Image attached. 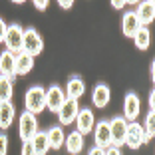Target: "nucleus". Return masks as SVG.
Segmentation results:
<instances>
[{"label": "nucleus", "instance_id": "obj_21", "mask_svg": "<svg viewBox=\"0 0 155 155\" xmlns=\"http://www.w3.org/2000/svg\"><path fill=\"white\" fill-rule=\"evenodd\" d=\"M133 44H135L137 50H147L151 44V34H149V28L147 26H141L133 34Z\"/></svg>", "mask_w": 155, "mask_h": 155}, {"label": "nucleus", "instance_id": "obj_31", "mask_svg": "<svg viewBox=\"0 0 155 155\" xmlns=\"http://www.w3.org/2000/svg\"><path fill=\"white\" fill-rule=\"evenodd\" d=\"M90 155H104V149H100V147H94V149L90 151Z\"/></svg>", "mask_w": 155, "mask_h": 155}, {"label": "nucleus", "instance_id": "obj_5", "mask_svg": "<svg viewBox=\"0 0 155 155\" xmlns=\"http://www.w3.org/2000/svg\"><path fill=\"white\" fill-rule=\"evenodd\" d=\"M125 131H127V121L117 115L110 121V135H111V145L114 147H121L125 143Z\"/></svg>", "mask_w": 155, "mask_h": 155}, {"label": "nucleus", "instance_id": "obj_23", "mask_svg": "<svg viewBox=\"0 0 155 155\" xmlns=\"http://www.w3.org/2000/svg\"><path fill=\"white\" fill-rule=\"evenodd\" d=\"M141 129H143V143H149L155 135V114L153 111H149L145 115V123H143Z\"/></svg>", "mask_w": 155, "mask_h": 155}, {"label": "nucleus", "instance_id": "obj_16", "mask_svg": "<svg viewBox=\"0 0 155 155\" xmlns=\"http://www.w3.org/2000/svg\"><path fill=\"white\" fill-rule=\"evenodd\" d=\"M16 117V107L12 101H2L0 104V129H8Z\"/></svg>", "mask_w": 155, "mask_h": 155}, {"label": "nucleus", "instance_id": "obj_15", "mask_svg": "<svg viewBox=\"0 0 155 155\" xmlns=\"http://www.w3.org/2000/svg\"><path fill=\"white\" fill-rule=\"evenodd\" d=\"M110 97H111V90H110L107 84H97V86L94 87V91H91V101H94V105L100 107V110L110 104Z\"/></svg>", "mask_w": 155, "mask_h": 155}, {"label": "nucleus", "instance_id": "obj_7", "mask_svg": "<svg viewBox=\"0 0 155 155\" xmlns=\"http://www.w3.org/2000/svg\"><path fill=\"white\" fill-rule=\"evenodd\" d=\"M94 125H96V117H94V111L90 107H84V110L78 111L76 115V131L80 135L84 133H91L94 131Z\"/></svg>", "mask_w": 155, "mask_h": 155}, {"label": "nucleus", "instance_id": "obj_32", "mask_svg": "<svg viewBox=\"0 0 155 155\" xmlns=\"http://www.w3.org/2000/svg\"><path fill=\"white\" fill-rule=\"evenodd\" d=\"M111 6H114V8H123V6H125V2H117V0H114V2H111Z\"/></svg>", "mask_w": 155, "mask_h": 155}, {"label": "nucleus", "instance_id": "obj_12", "mask_svg": "<svg viewBox=\"0 0 155 155\" xmlns=\"http://www.w3.org/2000/svg\"><path fill=\"white\" fill-rule=\"evenodd\" d=\"M86 94V84H84V80L80 76H72L68 80V86H66L64 90V96L66 100H80V97Z\"/></svg>", "mask_w": 155, "mask_h": 155}, {"label": "nucleus", "instance_id": "obj_30", "mask_svg": "<svg viewBox=\"0 0 155 155\" xmlns=\"http://www.w3.org/2000/svg\"><path fill=\"white\" fill-rule=\"evenodd\" d=\"M60 6H62L64 10H70L74 6V2H72V0H70V2H68V0H60Z\"/></svg>", "mask_w": 155, "mask_h": 155}, {"label": "nucleus", "instance_id": "obj_18", "mask_svg": "<svg viewBox=\"0 0 155 155\" xmlns=\"http://www.w3.org/2000/svg\"><path fill=\"white\" fill-rule=\"evenodd\" d=\"M0 76L14 80V54H10L8 50H4L0 54Z\"/></svg>", "mask_w": 155, "mask_h": 155}, {"label": "nucleus", "instance_id": "obj_2", "mask_svg": "<svg viewBox=\"0 0 155 155\" xmlns=\"http://www.w3.org/2000/svg\"><path fill=\"white\" fill-rule=\"evenodd\" d=\"M42 50H44V40L38 34V30L36 28H26L24 30V38H22V52L36 58L38 54H42Z\"/></svg>", "mask_w": 155, "mask_h": 155}, {"label": "nucleus", "instance_id": "obj_20", "mask_svg": "<svg viewBox=\"0 0 155 155\" xmlns=\"http://www.w3.org/2000/svg\"><path fill=\"white\" fill-rule=\"evenodd\" d=\"M139 28H141V24H139V20H137L135 12H127L125 16H123L121 30H123V34H125L127 38H133V34H135Z\"/></svg>", "mask_w": 155, "mask_h": 155}, {"label": "nucleus", "instance_id": "obj_26", "mask_svg": "<svg viewBox=\"0 0 155 155\" xmlns=\"http://www.w3.org/2000/svg\"><path fill=\"white\" fill-rule=\"evenodd\" d=\"M20 155H36L34 149H32V143L30 141H22V153Z\"/></svg>", "mask_w": 155, "mask_h": 155}, {"label": "nucleus", "instance_id": "obj_17", "mask_svg": "<svg viewBox=\"0 0 155 155\" xmlns=\"http://www.w3.org/2000/svg\"><path fill=\"white\" fill-rule=\"evenodd\" d=\"M46 139H48L50 149H60L66 141V133H64V129H62V125H52V127L46 131Z\"/></svg>", "mask_w": 155, "mask_h": 155}, {"label": "nucleus", "instance_id": "obj_19", "mask_svg": "<svg viewBox=\"0 0 155 155\" xmlns=\"http://www.w3.org/2000/svg\"><path fill=\"white\" fill-rule=\"evenodd\" d=\"M64 145H66V149H68V153L78 155L84 149V135H80L78 131H70L68 135H66Z\"/></svg>", "mask_w": 155, "mask_h": 155}, {"label": "nucleus", "instance_id": "obj_25", "mask_svg": "<svg viewBox=\"0 0 155 155\" xmlns=\"http://www.w3.org/2000/svg\"><path fill=\"white\" fill-rule=\"evenodd\" d=\"M8 153V135L6 133H0V155Z\"/></svg>", "mask_w": 155, "mask_h": 155}, {"label": "nucleus", "instance_id": "obj_22", "mask_svg": "<svg viewBox=\"0 0 155 155\" xmlns=\"http://www.w3.org/2000/svg\"><path fill=\"white\" fill-rule=\"evenodd\" d=\"M32 149L36 155H46L48 151H50V145H48V139H46V133L44 131H38L36 135L32 137Z\"/></svg>", "mask_w": 155, "mask_h": 155}, {"label": "nucleus", "instance_id": "obj_8", "mask_svg": "<svg viewBox=\"0 0 155 155\" xmlns=\"http://www.w3.org/2000/svg\"><path fill=\"white\" fill-rule=\"evenodd\" d=\"M94 141H96V147L100 149H107L111 145V135H110V121H97L94 125Z\"/></svg>", "mask_w": 155, "mask_h": 155}, {"label": "nucleus", "instance_id": "obj_4", "mask_svg": "<svg viewBox=\"0 0 155 155\" xmlns=\"http://www.w3.org/2000/svg\"><path fill=\"white\" fill-rule=\"evenodd\" d=\"M22 38H24V28L20 24H10L8 30H6V38H4L6 50L10 54L22 52Z\"/></svg>", "mask_w": 155, "mask_h": 155}, {"label": "nucleus", "instance_id": "obj_1", "mask_svg": "<svg viewBox=\"0 0 155 155\" xmlns=\"http://www.w3.org/2000/svg\"><path fill=\"white\" fill-rule=\"evenodd\" d=\"M24 105L26 111L32 115H38L46 110V90L42 86H32L28 87L26 96H24Z\"/></svg>", "mask_w": 155, "mask_h": 155}, {"label": "nucleus", "instance_id": "obj_29", "mask_svg": "<svg viewBox=\"0 0 155 155\" xmlns=\"http://www.w3.org/2000/svg\"><path fill=\"white\" fill-rule=\"evenodd\" d=\"M34 6H36V8L40 10V12H44V10L48 8V0H40V2L36 0V2H34Z\"/></svg>", "mask_w": 155, "mask_h": 155}, {"label": "nucleus", "instance_id": "obj_10", "mask_svg": "<svg viewBox=\"0 0 155 155\" xmlns=\"http://www.w3.org/2000/svg\"><path fill=\"white\" fill-rule=\"evenodd\" d=\"M66 101V96H64V90L60 86H50L46 90V110H50L52 114H58L60 105Z\"/></svg>", "mask_w": 155, "mask_h": 155}, {"label": "nucleus", "instance_id": "obj_3", "mask_svg": "<svg viewBox=\"0 0 155 155\" xmlns=\"http://www.w3.org/2000/svg\"><path fill=\"white\" fill-rule=\"evenodd\" d=\"M18 133L22 141H32V137L38 133V119L36 115L22 111L18 117Z\"/></svg>", "mask_w": 155, "mask_h": 155}, {"label": "nucleus", "instance_id": "obj_6", "mask_svg": "<svg viewBox=\"0 0 155 155\" xmlns=\"http://www.w3.org/2000/svg\"><path fill=\"white\" fill-rule=\"evenodd\" d=\"M139 111H141V101H139L137 94L129 91L127 96H125V100H123V115L121 117L127 123H131L139 117Z\"/></svg>", "mask_w": 155, "mask_h": 155}, {"label": "nucleus", "instance_id": "obj_27", "mask_svg": "<svg viewBox=\"0 0 155 155\" xmlns=\"http://www.w3.org/2000/svg\"><path fill=\"white\" fill-rule=\"evenodd\" d=\"M6 30H8V26H6V22L2 18H0V44H4V38H6Z\"/></svg>", "mask_w": 155, "mask_h": 155}, {"label": "nucleus", "instance_id": "obj_11", "mask_svg": "<svg viewBox=\"0 0 155 155\" xmlns=\"http://www.w3.org/2000/svg\"><path fill=\"white\" fill-rule=\"evenodd\" d=\"M129 149H139L143 145V129L137 121L127 123V131H125V143Z\"/></svg>", "mask_w": 155, "mask_h": 155}, {"label": "nucleus", "instance_id": "obj_24", "mask_svg": "<svg viewBox=\"0 0 155 155\" xmlns=\"http://www.w3.org/2000/svg\"><path fill=\"white\" fill-rule=\"evenodd\" d=\"M12 96H14V82L0 76V104L2 101H10Z\"/></svg>", "mask_w": 155, "mask_h": 155}, {"label": "nucleus", "instance_id": "obj_9", "mask_svg": "<svg viewBox=\"0 0 155 155\" xmlns=\"http://www.w3.org/2000/svg\"><path fill=\"white\" fill-rule=\"evenodd\" d=\"M80 111V104L76 100H66L64 104L60 105L58 110V119H60V125H70V123L76 121V115Z\"/></svg>", "mask_w": 155, "mask_h": 155}, {"label": "nucleus", "instance_id": "obj_14", "mask_svg": "<svg viewBox=\"0 0 155 155\" xmlns=\"http://www.w3.org/2000/svg\"><path fill=\"white\" fill-rule=\"evenodd\" d=\"M32 68H34V58L30 54H26V52L14 54V74L16 76H26Z\"/></svg>", "mask_w": 155, "mask_h": 155}, {"label": "nucleus", "instance_id": "obj_28", "mask_svg": "<svg viewBox=\"0 0 155 155\" xmlns=\"http://www.w3.org/2000/svg\"><path fill=\"white\" fill-rule=\"evenodd\" d=\"M104 155H121V151H119L117 147L110 145V147H107V149H104Z\"/></svg>", "mask_w": 155, "mask_h": 155}, {"label": "nucleus", "instance_id": "obj_13", "mask_svg": "<svg viewBox=\"0 0 155 155\" xmlns=\"http://www.w3.org/2000/svg\"><path fill=\"white\" fill-rule=\"evenodd\" d=\"M135 16H137V20H139L141 26L151 24L155 20V2H153V0L139 2V6H137V10H135Z\"/></svg>", "mask_w": 155, "mask_h": 155}]
</instances>
